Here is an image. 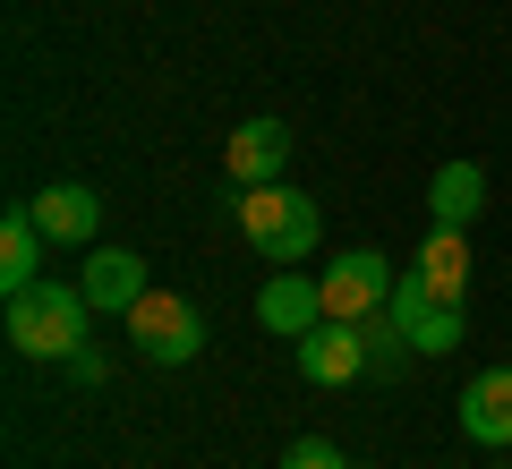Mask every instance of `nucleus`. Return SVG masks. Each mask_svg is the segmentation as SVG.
I'll return each instance as SVG.
<instances>
[{"label": "nucleus", "instance_id": "obj_3", "mask_svg": "<svg viewBox=\"0 0 512 469\" xmlns=\"http://www.w3.org/2000/svg\"><path fill=\"white\" fill-rule=\"evenodd\" d=\"M128 342H137V359H154V367H188L205 350V316L180 299V290H146V299L128 307Z\"/></svg>", "mask_w": 512, "mask_h": 469}, {"label": "nucleus", "instance_id": "obj_13", "mask_svg": "<svg viewBox=\"0 0 512 469\" xmlns=\"http://www.w3.org/2000/svg\"><path fill=\"white\" fill-rule=\"evenodd\" d=\"M35 282H43V222H35V205H9L0 214V290L18 299Z\"/></svg>", "mask_w": 512, "mask_h": 469}, {"label": "nucleus", "instance_id": "obj_7", "mask_svg": "<svg viewBox=\"0 0 512 469\" xmlns=\"http://www.w3.org/2000/svg\"><path fill=\"white\" fill-rule=\"evenodd\" d=\"M402 273L427 290V299H444V307H470V239H461V231H427V248L410 256Z\"/></svg>", "mask_w": 512, "mask_h": 469}, {"label": "nucleus", "instance_id": "obj_18", "mask_svg": "<svg viewBox=\"0 0 512 469\" xmlns=\"http://www.w3.org/2000/svg\"><path fill=\"white\" fill-rule=\"evenodd\" d=\"M487 469H512V461H487Z\"/></svg>", "mask_w": 512, "mask_h": 469}, {"label": "nucleus", "instance_id": "obj_15", "mask_svg": "<svg viewBox=\"0 0 512 469\" xmlns=\"http://www.w3.org/2000/svg\"><path fill=\"white\" fill-rule=\"evenodd\" d=\"M359 342H367V376H393V367H402V359H419L393 307H376V316H359Z\"/></svg>", "mask_w": 512, "mask_h": 469}, {"label": "nucleus", "instance_id": "obj_6", "mask_svg": "<svg viewBox=\"0 0 512 469\" xmlns=\"http://www.w3.org/2000/svg\"><path fill=\"white\" fill-rule=\"evenodd\" d=\"M461 435L487 452L512 444V367H478L470 384H461Z\"/></svg>", "mask_w": 512, "mask_h": 469}, {"label": "nucleus", "instance_id": "obj_12", "mask_svg": "<svg viewBox=\"0 0 512 469\" xmlns=\"http://www.w3.org/2000/svg\"><path fill=\"white\" fill-rule=\"evenodd\" d=\"M478 214H487V171L478 163H444L436 180H427V222H436V231H470Z\"/></svg>", "mask_w": 512, "mask_h": 469}, {"label": "nucleus", "instance_id": "obj_16", "mask_svg": "<svg viewBox=\"0 0 512 469\" xmlns=\"http://www.w3.org/2000/svg\"><path fill=\"white\" fill-rule=\"evenodd\" d=\"M282 469H350V461H342V452L325 444V435H299V444L282 452Z\"/></svg>", "mask_w": 512, "mask_h": 469}, {"label": "nucleus", "instance_id": "obj_17", "mask_svg": "<svg viewBox=\"0 0 512 469\" xmlns=\"http://www.w3.org/2000/svg\"><path fill=\"white\" fill-rule=\"evenodd\" d=\"M60 367H69L77 384H103V350H77V359H60Z\"/></svg>", "mask_w": 512, "mask_h": 469}, {"label": "nucleus", "instance_id": "obj_8", "mask_svg": "<svg viewBox=\"0 0 512 469\" xmlns=\"http://www.w3.org/2000/svg\"><path fill=\"white\" fill-rule=\"evenodd\" d=\"M299 376L308 384H350V376H367V342H359V325H342V316H325V325L299 342Z\"/></svg>", "mask_w": 512, "mask_h": 469}, {"label": "nucleus", "instance_id": "obj_11", "mask_svg": "<svg viewBox=\"0 0 512 469\" xmlns=\"http://www.w3.org/2000/svg\"><path fill=\"white\" fill-rule=\"evenodd\" d=\"M77 282H86V299H94V307H111V316H128V307L154 290V282H146V256H128V248H94Z\"/></svg>", "mask_w": 512, "mask_h": 469}, {"label": "nucleus", "instance_id": "obj_5", "mask_svg": "<svg viewBox=\"0 0 512 469\" xmlns=\"http://www.w3.org/2000/svg\"><path fill=\"white\" fill-rule=\"evenodd\" d=\"M256 325L282 333V342H308L325 325V282L316 273H274V282L256 290Z\"/></svg>", "mask_w": 512, "mask_h": 469}, {"label": "nucleus", "instance_id": "obj_10", "mask_svg": "<svg viewBox=\"0 0 512 469\" xmlns=\"http://www.w3.org/2000/svg\"><path fill=\"white\" fill-rule=\"evenodd\" d=\"M393 316H402V333H410V350H419V359H436V350H453V342H461V307L427 299L410 273L393 282Z\"/></svg>", "mask_w": 512, "mask_h": 469}, {"label": "nucleus", "instance_id": "obj_2", "mask_svg": "<svg viewBox=\"0 0 512 469\" xmlns=\"http://www.w3.org/2000/svg\"><path fill=\"white\" fill-rule=\"evenodd\" d=\"M239 231H248L256 256H274V265H308L325 222H316V197L265 180V188H239Z\"/></svg>", "mask_w": 512, "mask_h": 469}, {"label": "nucleus", "instance_id": "obj_9", "mask_svg": "<svg viewBox=\"0 0 512 469\" xmlns=\"http://www.w3.org/2000/svg\"><path fill=\"white\" fill-rule=\"evenodd\" d=\"M222 163H231V180H239V188L282 180V163H291V128H282V120H248V128H231Z\"/></svg>", "mask_w": 512, "mask_h": 469}, {"label": "nucleus", "instance_id": "obj_14", "mask_svg": "<svg viewBox=\"0 0 512 469\" xmlns=\"http://www.w3.org/2000/svg\"><path fill=\"white\" fill-rule=\"evenodd\" d=\"M35 222H43V239H94L103 197H94L86 180H60V188H43V197H35Z\"/></svg>", "mask_w": 512, "mask_h": 469}, {"label": "nucleus", "instance_id": "obj_4", "mask_svg": "<svg viewBox=\"0 0 512 469\" xmlns=\"http://www.w3.org/2000/svg\"><path fill=\"white\" fill-rule=\"evenodd\" d=\"M316 282H325V316H342V325H359V316H376V307H393V282H402V273L384 265L376 248H342V256H333L325 273H316Z\"/></svg>", "mask_w": 512, "mask_h": 469}, {"label": "nucleus", "instance_id": "obj_1", "mask_svg": "<svg viewBox=\"0 0 512 469\" xmlns=\"http://www.w3.org/2000/svg\"><path fill=\"white\" fill-rule=\"evenodd\" d=\"M86 316H94L86 282H52L43 273L35 290L9 299V350H26V359H77L86 350Z\"/></svg>", "mask_w": 512, "mask_h": 469}]
</instances>
